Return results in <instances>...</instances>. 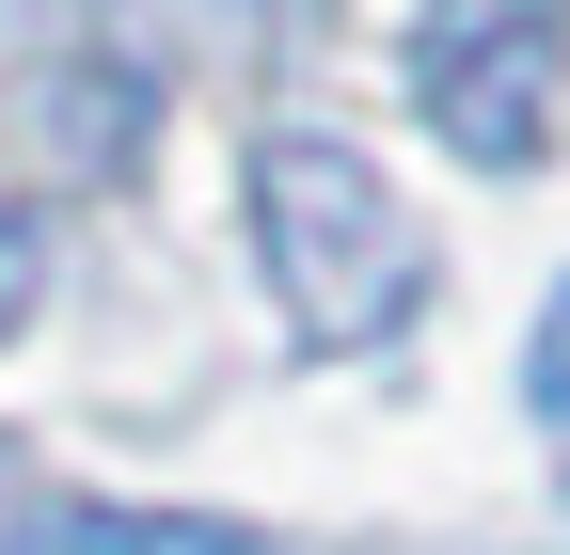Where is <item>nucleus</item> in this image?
Returning a JSON list of instances; mask_svg holds the SVG:
<instances>
[{
    "label": "nucleus",
    "instance_id": "f257e3e1",
    "mask_svg": "<svg viewBox=\"0 0 570 555\" xmlns=\"http://www.w3.org/2000/svg\"><path fill=\"white\" fill-rule=\"evenodd\" d=\"M254 270H269V302H285L302 350H381L428 302V223H412V191L365 144L269 127L254 144Z\"/></svg>",
    "mask_w": 570,
    "mask_h": 555
},
{
    "label": "nucleus",
    "instance_id": "f03ea898",
    "mask_svg": "<svg viewBox=\"0 0 570 555\" xmlns=\"http://www.w3.org/2000/svg\"><path fill=\"white\" fill-rule=\"evenodd\" d=\"M412 96L475 175H539L554 127H570V0H428Z\"/></svg>",
    "mask_w": 570,
    "mask_h": 555
},
{
    "label": "nucleus",
    "instance_id": "20e7f679",
    "mask_svg": "<svg viewBox=\"0 0 570 555\" xmlns=\"http://www.w3.org/2000/svg\"><path fill=\"white\" fill-rule=\"evenodd\" d=\"M523 412H539V429H570V286H554L539 333H523Z\"/></svg>",
    "mask_w": 570,
    "mask_h": 555
},
{
    "label": "nucleus",
    "instance_id": "39448f33",
    "mask_svg": "<svg viewBox=\"0 0 570 555\" xmlns=\"http://www.w3.org/2000/svg\"><path fill=\"white\" fill-rule=\"evenodd\" d=\"M17 318H32V223L0 206V333H17Z\"/></svg>",
    "mask_w": 570,
    "mask_h": 555
},
{
    "label": "nucleus",
    "instance_id": "7ed1b4c3",
    "mask_svg": "<svg viewBox=\"0 0 570 555\" xmlns=\"http://www.w3.org/2000/svg\"><path fill=\"white\" fill-rule=\"evenodd\" d=\"M0 555H254L238 524H190V508H32Z\"/></svg>",
    "mask_w": 570,
    "mask_h": 555
}]
</instances>
